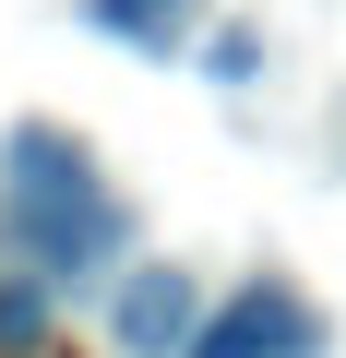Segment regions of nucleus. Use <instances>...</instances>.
Wrapping results in <instances>:
<instances>
[{
  "instance_id": "nucleus-5",
  "label": "nucleus",
  "mask_w": 346,
  "mask_h": 358,
  "mask_svg": "<svg viewBox=\"0 0 346 358\" xmlns=\"http://www.w3.org/2000/svg\"><path fill=\"white\" fill-rule=\"evenodd\" d=\"M48 346V287H0V358H36Z\"/></svg>"
},
{
  "instance_id": "nucleus-3",
  "label": "nucleus",
  "mask_w": 346,
  "mask_h": 358,
  "mask_svg": "<svg viewBox=\"0 0 346 358\" xmlns=\"http://www.w3.org/2000/svg\"><path fill=\"white\" fill-rule=\"evenodd\" d=\"M108 334H120V358H180L203 322H192V275L180 263H131L120 275V299H108Z\"/></svg>"
},
{
  "instance_id": "nucleus-4",
  "label": "nucleus",
  "mask_w": 346,
  "mask_h": 358,
  "mask_svg": "<svg viewBox=\"0 0 346 358\" xmlns=\"http://www.w3.org/2000/svg\"><path fill=\"white\" fill-rule=\"evenodd\" d=\"M84 24H96V36H120V48H180L192 0H84Z\"/></svg>"
},
{
  "instance_id": "nucleus-2",
  "label": "nucleus",
  "mask_w": 346,
  "mask_h": 358,
  "mask_svg": "<svg viewBox=\"0 0 346 358\" xmlns=\"http://www.w3.org/2000/svg\"><path fill=\"white\" fill-rule=\"evenodd\" d=\"M180 358H322V310H298L287 287H251V299H227Z\"/></svg>"
},
{
  "instance_id": "nucleus-1",
  "label": "nucleus",
  "mask_w": 346,
  "mask_h": 358,
  "mask_svg": "<svg viewBox=\"0 0 346 358\" xmlns=\"http://www.w3.org/2000/svg\"><path fill=\"white\" fill-rule=\"evenodd\" d=\"M0 179H13V239H24L36 275H72L96 251H120V203H108V179H96V155L72 131L24 120L13 143H0Z\"/></svg>"
}]
</instances>
